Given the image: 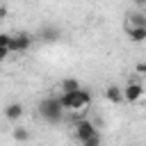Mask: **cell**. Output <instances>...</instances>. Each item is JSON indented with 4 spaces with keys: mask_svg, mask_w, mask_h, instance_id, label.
Here are the masks:
<instances>
[{
    "mask_svg": "<svg viewBox=\"0 0 146 146\" xmlns=\"http://www.w3.org/2000/svg\"><path fill=\"white\" fill-rule=\"evenodd\" d=\"M36 112H39V116L46 123H59L64 119V107L59 103V96H46V98H41Z\"/></svg>",
    "mask_w": 146,
    "mask_h": 146,
    "instance_id": "obj_1",
    "label": "cell"
},
{
    "mask_svg": "<svg viewBox=\"0 0 146 146\" xmlns=\"http://www.w3.org/2000/svg\"><path fill=\"white\" fill-rule=\"evenodd\" d=\"M73 128H75V137H78L80 141H84V139H89L91 135H96V132H98V130H96V125H94L91 121H78Z\"/></svg>",
    "mask_w": 146,
    "mask_h": 146,
    "instance_id": "obj_5",
    "label": "cell"
},
{
    "mask_svg": "<svg viewBox=\"0 0 146 146\" xmlns=\"http://www.w3.org/2000/svg\"><path fill=\"white\" fill-rule=\"evenodd\" d=\"M82 146H100V132H96V135H91L89 139H84Z\"/></svg>",
    "mask_w": 146,
    "mask_h": 146,
    "instance_id": "obj_13",
    "label": "cell"
},
{
    "mask_svg": "<svg viewBox=\"0 0 146 146\" xmlns=\"http://www.w3.org/2000/svg\"><path fill=\"white\" fill-rule=\"evenodd\" d=\"M59 103H62V107H64V112L66 110H73V112H78V110H82V107H87L89 103H91V94L87 91V89H78V91H68V94H62L59 96Z\"/></svg>",
    "mask_w": 146,
    "mask_h": 146,
    "instance_id": "obj_2",
    "label": "cell"
},
{
    "mask_svg": "<svg viewBox=\"0 0 146 146\" xmlns=\"http://www.w3.org/2000/svg\"><path fill=\"white\" fill-rule=\"evenodd\" d=\"M5 116H7L9 121H18V119L23 116V105H21V103H9V105L5 107Z\"/></svg>",
    "mask_w": 146,
    "mask_h": 146,
    "instance_id": "obj_7",
    "label": "cell"
},
{
    "mask_svg": "<svg viewBox=\"0 0 146 146\" xmlns=\"http://www.w3.org/2000/svg\"><path fill=\"white\" fill-rule=\"evenodd\" d=\"M11 137H14L16 141H27V139H30V132H27L25 128H21V125H18V128H14Z\"/></svg>",
    "mask_w": 146,
    "mask_h": 146,
    "instance_id": "obj_11",
    "label": "cell"
},
{
    "mask_svg": "<svg viewBox=\"0 0 146 146\" xmlns=\"http://www.w3.org/2000/svg\"><path fill=\"white\" fill-rule=\"evenodd\" d=\"M132 2H135L137 7H146V0H132Z\"/></svg>",
    "mask_w": 146,
    "mask_h": 146,
    "instance_id": "obj_17",
    "label": "cell"
},
{
    "mask_svg": "<svg viewBox=\"0 0 146 146\" xmlns=\"http://www.w3.org/2000/svg\"><path fill=\"white\" fill-rule=\"evenodd\" d=\"M59 89H62V94L78 91V89H80V82H78L75 78H64V80H62V84H59Z\"/></svg>",
    "mask_w": 146,
    "mask_h": 146,
    "instance_id": "obj_10",
    "label": "cell"
},
{
    "mask_svg": "<svg viewBox=\"0 0 146 146\" xmlns=\"http://www.w3.org/2000/svg\"><path fill=\"white\" fill-rule=\"evenodd\" d=\"M125 18H128L125 25H130V27H146V14H141V11H132Z\"/></svg>",
    "mask_w": 146,
    "mask_h": 146,
    "instance_id": "obj_8",
    "label": "cell"
},
{
    "mask_svg": "<svg viewBox=\"0 0 146 146\" xmlns=\"http://www.w3.org/2000/svg\"><path fill=\"white\" fill-rule=\"evenodd\" d=\"M41 36H43V41H57L59 30H55V27H46V30L41 32Z\"/></svg>",
    "mask_w": 146,
    "mask_h": 146,
    "instance_id": "obj_12",
    "label": "cell"
},
{
    "mask_svg": "<svg viewBox=\"0 0 146 146\" xmlns=\"http://www.w3.org/2000/svg\"><path fill=\"white\" fill-rule=\"evenodd\" d=\"M125 34H128V39L135 41V43L146 41V27H130V25H125Z\"/></svg>",
    "mask_w": 146,
    "mask_h": 146,
    "instance_id": "obj_6",
    "label": "cell"
},
{
    "mask_svg": "<svg viewBox=\"0 0 146 146\" xmlns=\"http://www.w3.org/2000/svg\"><path fill=\"white\" fill-rule=\"evenodd\" d=\"M9 39H11V34H7V32H0V46L9 48Z\"/></svg>",
    "mask_w": 146,
    "mask_h": 146,
    "instance_id": "obj_14",
    "label": "cell"
},
{
    "mask_svg": "<svg viewBox=\"0 0 146 146\" xmlns=\"http://www.w3.org/2000/svg\"><path fill=\"white\" fill-rule=\"evenodd\" d=\"M141 96H144V87H141L139 82H128V84L123 87V100L135 103V100H139Z\"/></svg>",
    "mask_w": 146,
    "mask_h": 146,
    "instance_id": "obj_4",
    "label": "cell"
},
{
    "mask_svg": "<svg viewBox=\"0 0 146 146\" xmlns=\"http://www.w3.org/2000/svg\"><path fill=\"white\" fill-rule=\"evenodd\" d=\"M30 46H32V34L30 32H16L9 39V52H18L21 55V52H27Z\"/></svg>",
    "mask_w": 146,
    "mask_h": 146,
    "instance_id": "obj_3",
    "label": "cell"
},
{
    "mask_svg": "<svg viewBox=\"0 0 146 146\" xmlns=\"http://www.w3.org/2000/svg\"><path fill=\"white\" fill-rule=\"evenodd\" d=\"M105 98L112 100V103H119V100H123V89L116 87V84H110V87L105 89Z\"/></svg>",
    "mask_w": 146,
    "mask_h": 146,
    "instance_id": "obj_9",
    "label": "cell"
},
{
    "mask_svg": "<svg viewBox=\"0 0 146 146\" xmlns=\"http://www.w3.org/2000/svg\"><path fill=\"white\" fill-rule=\"evenodd\" d=\"M7 57H9V48L0 46V62H2V59H7Z\"/></svg>",
    "mask_w": 146,
    "mask_h": 146,
    "instance_id": "obj_15",
    "label": "cell"
},
{
    "mask_svg": "<svg viewBox=\"0 0 146 146\" xmlns=\"http://www.w3.org/2000/svg\"><path fill=\"white\" fill-rule=\"evenodd\" d=\"M137 71H139L141 75H146V64H139V66H137Z\"/></svg>",
    "mask_w": 146,
    "mask_h": 146,
    "instance_id": "obj_16",
    "label": "cell"
}]
</instances>
